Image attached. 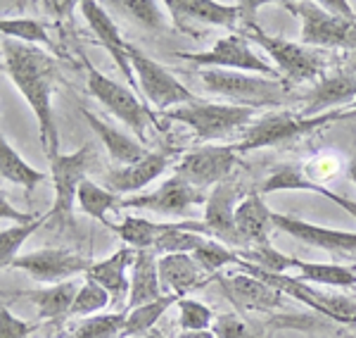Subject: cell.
<instances>
[{
  "instance_id": "9",
  "label": "cell",
  "mask_w": 356,
  "mask_h": 338,
  "mask_svg": "<svg viewBox=\"0 0 356 338\" xmlns=\"http://www.w3.org/2000/svg\"><path fill=\"white\" fill-rule=\"evenodd\" d=\"M131 65H134L136 72L138 91L145 95L154 110L166 114L169 110H174V107L191 105V102L197 100L188 91V86H183L164 65H159L157 60L147 57L136 45H131Z\"/></svg>"
},
{
  "instance_id": "4",
  "label": "cell",
  "mask_w": 356,
  "mask_h": 338,
  "mask_svg": "<svg viewBox=\"0 0 356 338\" xmlns=\"http://www.w3.org/2000/svg\"><path fill=\"white\" fill-rule=\"evenodd\" d=\"M247 41L257 43L261 50H266V55L275 62L280 72L285 74L290 84H302V82H321L325 72V57L321 50L309 48L304 43L288 41V38L271 36L261 26H257L254 22H247L240 29Z\"/></svg>"
},
{
  "instance_id": "8",
  "label": "cell",
  "mask_w": 356,
  "mask_h": 338,
  "mask_svg": "<svg viewBox=\"0 0 356 338\" xmlns=\"http://www.w3.org/2000/svg\"><path fill=\"white\" fill-rule=\"evenodd\" d=\"M164 117L181 122L195 131V136L202 141L223 139L231 131L240 127H250L257 119L254 107L233 105V102H200L195 100L191 105L174 107Z\"/></svg>"
},
{
  "instance_id": "44",
  "label": "cell",
  "mask_w": 356,
  "mask_h": 338,
  "mask_svg": "<svg viewBox=\"0 0 356 338\" xmlns=\"http://www.w3.org/2000/svg\"><path fill=\"white\" fill-rule=\"evenodd\" d=\"M312 193H318V196L328 198L330 203H335L337 208H342L344 212H347V215H352L354 220H356V203H354V200L344 198V196H340V193L330 191L328 186H321V183H312Z\"/></svg>"
},
{
  "instance_id": "30",
  "label": "cell",
  "mask_w": 356,
  "mask_h": 338,
  "mask_svg": "<svg viewBox=\"0 0 356 338\" xmlns=\"http://www.w3.org/2000/svg\"><path fill=\"white\" fill-rule=\"evenodd\" d=\"M122 200H124L122 196L112 193L110 188H105V186H97V183L90 179H86L81 186H79V193H76L79 210L110 229L114 226V222H110V212L122 210Z\"/></svg>"
},
{
  "instance_id": "5",
  "label": "cell",
  "mask_w": 356,
  "mask_h": 338,
  "mask_svg": "<svg viewBox=\"0 0 356 338\" xmlns=\"http://www.w3.org/2000/svg\"><path fill=\"white\" fill-rule=\"evenodd\" d=\"M86 70H88L90 95H93L100 105H105L119 122H124L126 127L134 131V136L138 141L145 143L150 127H157V117L152 114L150 107L138 98L129 86H122L114 82V79L105 77V74L90 65L88 60H86Z\"/></svg>"
},
{
  "instance_id": "48",
  "label": "cell",
  "mask_w": 356,
  "mask_h": 338,
  "mask_svg": "<svg viewBox=\"0 0 356 338\" xmlns=\"http://www.w3.org/2000/svg\"><path fill=\"white\" fill-rule=\"evenodd\" d=\"M347 176L356 183V143H354V153H352V160L347 162Z\"/></svg>"
},
{
  "instance_id": "33",
  "label": "cell",
  "mask_w": 356,
  "mask_h": 338,
  "mask_svg": "<svg viewBox=\"0 0 356 338\" xmlns=\"http://www.w3.org/2000/svg\"><path fill=\"white\" fill-rule=\"evenodd\" d=\"M48 220H50V215L45 212L38 220L26 222V224H13L8 229H3V231H0V267L3 269L13 267V262L19 257L22 245H24Z\"/></svg>"
},
{
  "instance_id": "10",
  "label": "cell",
  "mask_w": 356,
  "mask_h": 338,
  "mask_svg": "<svg viewBox=\"0 0 356 338\" xmlns=\"http://www.w3.org/2000/svg\"><path fill=\"white\" fill-rule=\"evenodd\" d=\"M176 57L193 62L197 67H209V70L250 72L268 79L275 77V67L252 50L250 41L243 33H228V36L219 38L209 50H202V53H178Z\"/></svg>"
},
{
  "instance_id": "17",
  "label": "cell",
  "mask_w": 356,
  "mask_h": 338,
  "mask_svg": "<svg viewBox=\"0 0 356 338\" xmlns=\"http://www.w3.org/2000/svg\"><path fill=\"white\" fill-rule=\"evenodd\" d=\"M219 286L223 295L233 302L235 310L240 312H271L283 307V293L266 284L259 277H252L247 272H233V274H219Z\"/></svg>"
},
{
  "instance_id": "36",
  "label": "cell",
  "mask_w": 356,
  "mask_h": 338,
  "mask_svg": "<svg viewBox=\"0 0 356 338\" xmlns=\"http://www.w3.org/2000/svg\"><path fill=\"white\" fill-rule=\"evenodd\" d=\"M178 307V326L181 331H211L214 329V312L209 305H204L202 300L195 298H181L176 302Z\"/></svg>"
},
{
  "instance_id": "26",
  "label": "cell",
  "mask_w": 356,
  "mask_h": 338,
  "mask_svg": "<svg viewBox=\"0 0 356 338\" xmlns=\"http://www.w3.org/2000/svg\"><path fill=\"white\" fill-rule=\"evenodd\" d=\"M83 119L90 124V129L97 134V139L100 143L105 146V151L110 153L112 162H117L119 167H129V164L138 162V160H143L150 151H145V146H143L140 141L134 139L131 134H126V131L112 127L110 122H105V119H100L97 114H93L90 110H81Z\"/></svg>"
},
{
  "instance_id": "35",
  "label": "cell",
  "mask_w": 356,
  "mask_h": 338,
  "mask_svg": "<svg viewBox=\"0 0 356 338\" xmlns=\"http://www.w3.org/2000/svg\"><path fill=\"white\" fill-rule=\"evenodd\" d=\"M126 324V312H102L83 319L69 338H117Z\"/></svg>"
},
{
  "instance_id": "21",
  "label": "cell",
  "mask_w": 356,
  "mask_h": 338,
  "mask_svg": "<svg viewBox=\"0 0 356 338\" xmlns=\"http://www.w3.org/2000/svg\"><path fill=\"white\" fill-rule=\"evenodd\" d=\"M79 8H81L86 22H88V26L93 29L97 41L105 45V50L110 53V57L114 60V65H117V70L124 74L129 89H138L136 72H134V65H131V45L122 38V33H119V26L114 24V20L110 17V13H105V8H102V5H97V3H93V0H86V3L79 5Z\"/></svg>"
},
{
  "instance_id": "32",
  "label": "cell",
  "mask_w": 356,
  "mask_h": 338,
  "mask_svg": "<svg viewBox=\"0 0 356 338\" xmlns=\"http://www.w3.org/2000/svg\"><path fill=\"white\" fill-rule=\"evenodd\" d=\"M178 300H181L178 295L166 293L162 298H157V300L145 302V305L129 310V312H126L124 331H122V336H119V338H136V336L150 334V331H154V324H157L159 319L166 314V310H169L171 305H176Z\"/></svg>"
},
{
  "instance_id": "27",
  "label": "cell",
  "mask_w": 356,
  "mask_h": 338,
  "mask_svg": "<svg viewBox=\"0 0 356 338\" xmlns=\"http://www.w3.org/2000/svg\"><path fill=\"white\" fill-rule=\"evenodd\" d=\"M79 289H81V286L72 279V282L45 286V289H38V291H26V293H19V295L29 298V300L36 305L38 317L41 319H65V317H72V307H74V300H76Z\"/></svg>"
},
{
  "instance_id": "37",
  "label": "cell",
  "mask_w": 356,
  "mask_h": 338,
  "mask_svg": "<svg viewBox=\"0 0 356 338\" xmlns=\"http://www.w3.org/2000/svg\"><path fill=\"white\" fill-rule=\"evenodd\" d=\"M117 8L126 10L138 24H143L150 31H164L169 26L166 22V3H154V0H126V3H117Z\"/></svg>"
},
{
  "instance_id": "41",
  "label": "cell",
  "mask_w": 356,
  "mask_h": 338,
  "mask_svg": "<svg viewBox=\"0 0 356 338\" xmlns=\"http://www.w3.org/2000/svg\"><path fill=\"white\" fill-rule=\"evenodd\" d=\"M340 167H342L340 158L332 155V153H321V155H316L312 162H309V167L304 171H307V176L314 183H321V186H323V181L332 179V176L340 171Z\"/></svg>"
},
{
  "instance_id": "6",
  "label": "cell",
  "mask_w": 356,
  "mask_h": 338,
  "mask_svg": "<svg viewBox=\"0 0 356 338\" xmlns=\"http://www.w3.org/2000/svg\"><path fill=\"white\" fill-rule=\"evenodd\" d=\"M235 267L243 269V272L252 274V277H259L266 284H271L273 289H278L283 295L295 298L297 302L307 305L309 310L323 314V317L332 319V322H340V324H356V300L354 298L347 295H330L318 291L314 284H307L297 277H288V274H268L261 272V269L252 267L250 262L238 260Z\"/></svg>"
},
{
  "instance_id": "16",
  "label": "cell",
  "mask_w": 356,
  "mask_h": 338,
  "mask_svg": "<svg viewBox=\"0 0 356 338\" xmlns=\"http://www.w3.org/2000/svg\"><path fill=\"white\" fill-rule=\"evenodd\" d=\"M261 0L257 3H214V0H166V10L176 20V24L181 26L183 22H197V24H209V26H223V29H235L240 22L250 20L252 13L247 10L261 8Z\"/></svg>"
},
{
  "instance_id": "13",
  "label": "cell",
  "mask_w": 356,
  "mask_h": 338,
  "mask_svg": "<svg viewBox=\"0 0 356 338\" xmlns=\"http://www.w3.org/2000/svg\"><path fill=\"white\" fill-rule=\"evenodd\" d=\"M207 196H209V193H204L202 188L193 186V183L186 181L183 176L174 174L159 183L150 193H138V196L122 200V210L124 208L150 210V212H157V215H166V217H181V215H188L195 205L207 203Z\"/></svg>"
},
{
  "instance_id": "23",
  "label": "cell",
  "mask_w": 356,
  "mask_h": 338,
  "mask_svg": "<svg viewBox=\"0 0 356 338\" xmlns=\"http://www.w3.org/2000/svg\"><path fill=\"white\" fill-rule=\"evenodd\" d=\"M235 226H238L247 250L271 245V231L275 229L273 210L264 203L261 196L250 193V196H245L240 200L238 212H235Z\"/></svg>"
},
{
  "instance_id": "40",
  "label": "cell",
  "mask_w": 356,
  "mask_h": 338,
  "mask_svg": "<svg viewBox=\"0 0 356 338\" xmlns=\"http://www.w3.org/2000/svg\"><path fill=\"white\" fill-rule=\"evenodd\" d=\"M193 255H195V260L200 262V267H202L211 279L219 277L223 267L235 265V262L240 260V257H238V250L226 248V245L219 243V240H214V238L207 240L202 248H200L197 253H193Z\"/></svg>"
},
{
  "instance_id": "15",
  "label": "cell",
  "mask_w": 356,
  "mask_h": 338,
  "mask_svg": "<svg viewBox=\"0 0 356 338\" xmlns=\"http://www.w3.org/2000/svg\"><path fill=\"white\" fill-rule=\"evenodd\" d=\"M93 265L86 257L72 253L65 248H41V250H31V253L19 255L13 262V269L26 272L31 279L48 286L55 284H65L72 282L76 274L88 272V267Z\"/></svg>"
},
{
  "instance_id": "49",
  "label": "cell",
  "mask_w": 356,
  "mask_h": 338,
  "mask_svg": "<svg viewBox=\"0 0 356 338\" xmlns=\"http://www.w3.org/2000/svg\"><path fill=\"white\" fill-rule=\"evenodd\" d=\"M136 338H164L162 334H157V331H150V334H145V336H136Z\"/></svg>"
},
{
  "instance_id": "12",
  "label": "cell",
  "mask_w": 356,
  "mask_h": 338,
  "mask_svg": "<svg viewBox=\"0 0 356 338\" xmlns=\"http://www.w3.org/2000/svg\"><path fill=\"white\" fill-rule=\"evenodd\" d=\"M238 167V151L231 146H204L188 151L178 158L174 174L183 176L197 188H214L228 181Z\"/></svg>"
},
{
  "instance_id": "11",
  "label": "cell",
  "mask_w": 356,
  "mask_h": 338,
  "mask_svg": "<svg viewBox=\"0 0 356 338\" xmlns=\"http://www.w3.org/2000/svg\"><path fill=\"white\" fill-rule=\"evenodd\" d=\"M48 160H50V179H53V186H55V205H53V210H48V215H50V220H53V217L69 220L74 205H76L79 186L86 181L88 169L93 167L95 151L90 146H83L74 153H67V155L60 153V155L48 158Z\"/></svg>"
},
{
  "instance_id": "45",
  "label": "cell",
  "mask_w": 356,
  "mask_h": 338,
  "mask_svg": "<svg viewBox=\"0 0 356 338\" xmlns=\"http://www.w3.org/2000/svg\"><path fill=\"white\" fill-rule=\"evenodd\" d=\"M0 215H3V220H8L10 217V222H17V224H26V222H33V220H38L41 215H33V212H26V215H22V212H17L13 205L8 203V198H0Z\"/></svg>"
},
{
  "instance_id": "20",
  "label": "cell",
  "mask_w": 356,
  "mask_h": 338,
  "mask_svg": "<svg viewBox=\"0 0 356 338\" xmlns=\"http://www.w3.org/2000/svg\"><path fill=\"white\" fill-rule=\"evenodd\" d=\"M356 102V77L344 70L323 77L314 84V89L304 95L300 114L304 117H318L332 110H349Z\"/></svg>"
},
{
  "instance_id": "19",
  "label": "cell",
  "mask_w": 356,
  "mask_h": 338,
  "mask_svg": "<svg viewBox=\"0 0 356 338\" xmlns=\"http://www.w3.org/2000/svg\"><path fill=\"white\" fill-rule=\"evenodd\" d=\"M176 158V148H159V151H150L143 160L129 164V167H117L105 174V188H110L117 196H134V193L143 191L147 183L164 174L171 167Z\"/></svg>"
},
{
  "instance_id": "42",
  "label": "cell",
  "mask_w": 356,
  "mask_h": 338,
  "mask_svg": "<svg viewBox=\"0 0 356 338\" xmlns=\"http://www.w3.org/2000/svg\"><path fill=\"white\" fill-rule=\"evenodd\" d=\"M36 329L38 324L24 322L10 312L8 305H3V310H0V338H29Z\"/></svg>"
},
{
  "instance_id": "2",
  "label": "cell",
  "mask_w": 356,
  "mask_h": 338,
  "mask_svg": "<svg viewBox=\"0 0 356 338\" xmlns=\"http://www.w3.org/2000/svg\"><path fill=\"white\" fill-rule=\"evenodd\" d=\"M347 119H356L354 110H332L318 117H304L300 112H268L257 117L254 122L247 127L245 139L240 141V146H235L238 153L245 151H257V148H268V146H280V143L297 141L307 134L321 131L330 124L347 122Z\"/></svg>"
},
{
  "instance_id": "14",
  "label": "cell",
  "mask_w": 356,
  "mask_h": 338,
  "mask_svg": "<svg viewBox=\"0 0 356 338\" xmlns=\"http://www.w3.org/2000/svg\"><path fill=\"white\" fill-rule=\"evenodd\" d=\"M240 200H243V191L238 183L223 181L211 188L204 203L202 224L207 226L211 238H216L231 250H247L245 240L235 226V212H238Z\"/></svg>"
},
{
  "instance_id": "29",
  "label": "cell",
  "mask_w": 356,
  "mask_h": 338,
  "mask_svg": "<svg viewBox=\"0 0 356 338\" xmlns=\"http://www.w3.org/2000/svg\"><path fill=\"white\" fill-rule=\"evenodd\" d=\"M0 176H3V181L22 186L26 191V196H31L38 188V183H43L48 179V171H41L33 167V164H29L26 160L10 146V141L5 139V136H0Z\"/></svg>"
},
{
  "instance_id": "31",
  "label": "cell",
  "mask_w": 356,
  "mask_h": 338,
  "mask_svg": "<svg viewBox=\"0 0 356 338\" xmlns=\"http://www.w3.org/2000/svg\"><path fill=\"white\" fill-rule=\"evenodd\" d=\"M171 226V222H150L145 217H136L129 215L124 217L122 224H114L112 231L119 238L129 243V248L134 250H154L159 236Z\"/></svg>"
},
{
  "instance_id": "43",
  "label": "cell",
  "mask_w": 356,
  "mask_h": 338,
  "mask_svg": "<svg viewBox=\"0 0 356 338\" xmlns=\"http://www.w3.org/2000/svg\"><path fill=\"white\" fill-rule=\"evenodd\" d=\"M214 334L219 338H259L250 331L243 319L238 314H221L214 322Z\"/></svg>"
},
{
  "instance_id": "50",
  "label": "cell",
  "mask_w": 356,
  "mask_h": 338,
  "mask_svg": "<svg viewBox=\"0 0 356 338\" xmlns=\"http://www.w3.org/2000/svg\"><path fill=\"white\" fill-rule=\"evenodd\" d=\"M349 110H354V112H356V102H354V105H352V107H349Z\"/></svg>"
},
{
  "instance_id": "39",
  "label": "cell",
  "mask_w": 356,
  "mask_h": 338,
  "mask_svg": "<svg viewBox=\"0 0 356 338\" xmlns=\"http://www.w3.org/2000/svg\"><path fill=\"white\" fill-rule=\"evenodd\" d=\"M312 183L314 181L307 176L304 167L285 164V167L273 171V174L261 183V193H278V191H307V193H312Z\"/></svg>"
},
{
  "instance_id": "22",
  "label": "cell",
  "mask_w": 356,
  "mask_h": 338,
  "mask_svg": "<svg viewBox=\"0 0 356 338\" xmlns=\"http://www.w3.org/2000/svg\"><path fill=\"white\" fill-rule=\"evenodd\" d=\"M159 279H162L164 293L188 298V293L202 289L211 277L200 267L195 255L174 253V255H159Z\"/></svg>"
},
{
  "instance_id": "24",
  "label": "cell",
  "mask_w": 356,
  "mask_h": 338,
  "mask_svg": "<svg viewBox=\"0 0 356 338\" xmlns=\"http://www.w3.org/2000/svg\"><path fill=\"white\" fill-rule=\"evenodd\" d=\"M136 253L138 250L134 248H122L105 260L93 262L86 272V279L100 284L112 295V300H122L131 289V265L136 260Z\"/></svg>"
},
{
  "instance_id": "46",
  "label": "cell",
  "mask_w": 356,
  "mask_h": 338,
  "mask_svg": "<svg viewBox=\"0 0 356 338\" xmlns=\"http://www.w3.org/2000/svg\"><path fill=\"white\" fill-rule=\"evenodd\" d=\"M43 8L55 17H67L74 8H76V3H43Z\"/></svg>"
},
{
  "instance_id": "34",
  "label": "cell",
  "mask_w": 356,
  "mask_h": 338,
  "mask_svg": "<svg viewBox=\"0 0 356 338\" xmlns=\"http://www.w3.org/2000/svg\"><path fill=\"white\" fill-rule=\"evenodd\" d=\"M0 31H3V36L10 38V41L41 45V48H48L50 53H55V45H53V41H50L48 31H45V26L36 20H29V17L3 20L0 22Z\"/></svg>"
},
{
  "instance_id": "7",
  "label": "cell",
  "mask_w": 356,
  "mask_h": 338,
  "mask_svg": "<svg viewBox=\"0 0 356 338\" xmlns=\"http://www.w3.org/2000/svg\"><path fill=\"white\" fill-rule=\"evenodd\" d=\"M302 20V43L309 48H340L356 53V17L332 15L321 3H283Z\"/></svg>"
},
{
  "instance_id": "38",
  "label": "cell",
  "mask_w": 356,
  "mask_h": 338,
  "mask_svg": "<svg viewBox=\"0 0 356 338\" xmlns=\"http://www.w3.org/2000/svg\"><path fill=\"white\" fill-rule=\"evenodd\" d=\"M110 300H112V295L107 293L100 284L86 279V282L81 284V289H79V293H76V300H74L72 317L88 319V317H95V314H102V310L110 305Z\"/></svg>"
},
{
  "instance_id": "3",
  "label": "cell",
  "mask_w": 356,
  "mask_h": 338,
  "mask_svg": "<svg viewBox=\"0 0 356 338\" xmlns=\"http://www.w3.org/2000/svg\"><path fill=\"white\" fill-rule=\"evenodd\" d=\"M200 79L209 93L221 95V98L231 100L233 105L254 107V110L266 105H280L288 98V84L280 79L259 77V74L204 70Z\"/></svg>"
},
{
  "instance_id": "28",
  "label": "cell",
  "mask_w": 356,
  "mask_h": 338,
  "mask_svg": "<svg viewBox=\"0 0 356 338\" xmlns=\"http://www.w3.org/2000/svg\"><path fill=\"white\" fill-rule=\"evenodd\" d=\"M300 272L302 282L314 286H335V289H356V267L328 265V262H307L288 255V272Z\"/></svg>"
},
{
  "instance_id": "1",
  "label": "cell",
  "mask_w": 356,
  "mask_h": 338,
  "mask_svg": "<svg viewBox=\"0 0 356 338\" xmlns=\"http://www.w3.org/2000/svg\"><path fill=\"white\" fill-rule=\"evenodd\" d=\"M3 72L22 93L38 122L43 151L48 158L60 155V136L55 127L53 93L57 84V60L53 53L19 41H3Z\"/></svg>"
},
{
  "instance_id": "18",
  "label": "cell",
  "mask_w": 356,
  "mask_h": 338,
  "mask_svg": "<svg viewBox=\"0 0 356 338\" xmlns=\"http://www.w3.org/2000/svg\"><path fill=\"white\" fill-rule=\"evenodd\" d=\"M273 226L278 231L288 233L295 240H300L304 245H314L325 253H340V255H352L356 253V233L354 231H342V229H328L312 224L300 217L283 215V212H273Z\"/></svg>"
},
{
  "instance_id": "25",
  "label": "cell",
  "mask_w": 356,
  "mask_h": 338,
  "mask_svg": "<svg viewBox=\"0 0 356 338\" xmlns=\"http://www.w3.org/2000/svg\"><path fill=\"white\" fill-rule=\"evenodd\" d=\"M166 295L162 279H159V253L157 250H138L131 265V289H129V310L152 302Z\"/></svg>"
},
{
  "instance_id": "47",
  "label": "cell",
  "mask_w": 356,
  "mask_h": 338,
  "mask_svg": "<svg viewBox=\"0 0 356 338\" xmlns=\"http://www.w3.org/2000/svg\"><path fill=\"white\" fill-rule=\"evenodd\" d=\"M178 338H219V336L211 329V331H181Z\"/></svg>"
}]
</instances>
